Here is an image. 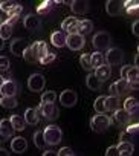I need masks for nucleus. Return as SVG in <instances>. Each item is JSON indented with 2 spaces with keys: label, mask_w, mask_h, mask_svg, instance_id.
<instances>
[{
  "label": "nucleus",
  "mask_w": 139,
  "mask_h": 156,
  "mask_svg": "<svg viewBox=\"0 0 139 156\" xmlns=\"http://www.w3.org/2000/svg\"><path fill=\"white\" fill-rule=\"evenodd\" d=\"M93 31V23L90 22V20H80L78 22V34L80 35H87V34H90Z\"/></svg>",
  "instance_id": "obj_27"
},
{
  "label": "nucleus",
  "mask_w": 139,
  "mask_h": 156,
  "mask_svg": "<svg viewBox=\"0 0 139 156\" xmlns=\"http://www.w3.org/2000/svg\"><path fill=\"white\" fill-rule=\"evenodd\" d=\"M26 48H28V43H26L23 38H16V40H12V41H11V46H9L12 55H16V57H22L23 52L26 51Z\"/></svg>",
  "instance_id": "obj_15"
},
{
  "label": "nucleus",
  "mask_w": 139,
  "mask_h": 156,
  "mask_svg": "<svg viewBox=\"0 0 139 156\" xmlns=\"http://www.w3.org/2000/svg\"><path fill=\"white\" fill-rule=\"evenodd\" d=\"M113 119H115L118 124H125V126H128V124L131 122L130 113H128L125 109H118V110L113 113Z\"/></svg>",
  "instance_id": "obj_20"
},
{
  "label": "nucleus",
  "mask_w": 139,
  "mask_h": 156,
  "mask_svg": "<svg viewBox=\"0 0 139 156\" xmlns=\"http://www.w3.org/2000/svg\"><path fill=\"white\" fill-rule=\"evenodd\" d=\"M125 132L130 135V136H134V135H139V122H130L125 129Z\"/></svg>",
  "instance_id": "obj_42"
},
{
  "label": "nucleus",
  "mask_w": 139,
  "mask_h": 156,
  "mask_svg": "<svg viewBox=\"0 0 139 156\" xmlns=\"http://www.w3.org/2000/svg\"><path fill=\"white\" fill-rule=\"evenodd\" d=\"M127 83L131 90H139V69L131 66L127 73Z\"/></svg>",
  "instance_id": "obj_13"
},
{
  "label": "nucleus",
  "mask_w": 139,
  "mask_h": 156,
  "mask_svg": "<svg viewBox=\"0 0 139 156\" xmlns=\"http://www.w3.org/2000/svg\"><path fill=\"white\" fill-rule=\"evenodd\" d=\"M104 58L109 66H118L124 61V52L119 48H110V49H107V54Z\"/></svg>",
  "instance_id": "obj_6"
},
{
  "label": "nucleus",
  "mask_w": 139,
  "mask_h": 156,
  "mask_svg": "<svg viewBox=\"0 0 139 156\" xmlns=\"http://www.w3.org/2000/svg\"><path fill=\"white\" fill-rule=\"evenodd\" d=\"M55 101H57V94L54 90H47L41 95V103L44 104H55Z\"/></svg>",
  "instance_id": "obj_37"
},
{
  "label": "nucleus",
  "mask_w": 139,
  "mask_h": 156,
  "mask_svg": "<svg viewBox=\"0 0 139 156\" xmlns=\"http://www.w3.org/2000/svg\"><path fill=\"white\" fill-rule=\"evenodd\" d=\"M80 64H81V67L84 69V70H92L93 67H92V63H90V55L89 54H83L81 57H80Z\"/></svg>",
  "instance_id": "obj_38"
},
{
  "label": "nucleus",
  "mask_w": 139,
  "mask_h": 156,
  "mask_svg": "<svg viewBox=\"0 0 139 156\" xmlns=\"http://www.w3.org/2000/svg\"><path fill=\"white\" fill-rule=\"evenodd\" d=\"M23 118H25L26 124H29V126H35V124H38V119H40V116H38V110L34 109V107H29V109H26Z\"/></svg>",
  "instance_id": "obj_19"
},
{
  "label": "nucleus",
  "mask_w": 139,
  "mask_h": 156,
  "mask_svg": "<svg viewBox=\"0 0 139 156\" xmlns=\"http://www.w3.org/2000/svg\"><path fill=\"white\" fill-rule=\"evenodd\" d=\"M58 156H71V154H74L72 153V148L71 147H63V148H60V151L57 153Z\"/></svg>",
  "instance_id": "obj_47"
},
{
  "label": "nucleus",
  "mask_w": 139,
  "mask_h": 156,
  "mask_svg": "<svg viewBox=\"0 0 139 156\" xmlns=\"http://www.w3.org/2000/svg\"><path fill=\"white\" fill-rule=\"evenodd\" d=\"M19 19H20V17H8V20H6V23H9L11 26H14V25H16V23L19 22Z\"/></svg>",
  "instance_id": "obj_51"
},
{
  "label": "nucleus",
  "mask_w": 139,
  "mask_h": 156,
  "mask_svg": "<svg viewBox=\"0 0 139 156\" xmlns=\"http://www.w3.org/2000/svg\"><path fill=\"white\" fill-rule=\"evenodd\" d=\"M93 109L96 113H106V97L104 95H99L95 103H93Z\"/></svg>",
  "instance_id": "obj_36"
},
{
  "label": "nucleus",
  "mask_w": 139,
  "mask_h": 156,
  "mask_svg": "<svg viewBox=\"0 0 139 156\" xmlns=\"http://www.w3.org/2000/svg\"><path fill=\"white\" fill-rule=\"evenodd\" d=\"M110 43H112V37L107 31H99L93 35L92 38V44L93 48L99 52V51H106V49H110Z\"/></svg>",
  "instance_id": "obj_3"
},
{
  "label": "nucleus",
  "mask_w": 139,
  "mask_h": 156,
  "mask_svg": "<svg viewBox=\"0 0 139 156\" xmlns=\"http://www.w3.org/2000/svg\"><path fill=\"white\" fill-rule=\"evenodd\" d=\"M119 104H121V101H119L118 97H112V95L106 97V112H113L115 113L119 109Z\"/></svg>",
  "instance_id": "obj_26"
},
{
  "label": "nucleus",
  "mask_w": 139,
  "mask_h": 156,
  "mask_svg": "<svg viewBox=\"0 0 139 156\" xmlns=\"http://www.w3.org/2000/svg\"><path fill=\"white\" fill-rule=\"evenodd\" d=\"M37 110H38V115H41V116H43L44 119H47V121H54V119H57L58 115H60V110H58V107H57L55 104L40 103V106L37 107Z\"/></svg>",
  "instance_id": "obj_4"
},
{
  "label": "nucleus",
  "mask_w": 139,
  "mask_h": 156,
  "mask_svg": "<svg viewBox=\"0 0 139 156\" xmlns=\"http://www.w3.org/2000/svg\"><path fill=\"white\" fill-rule=\"evenodd\" d=\"M71 156H74V154H71Z\"/></svg>",
  "instance_id": "obj_60"
},
{
  "label": "nucleus",
  "mask_w": 139,
  "mask_h": 156,
  "mask_svg": "<svg viewBox=\"0 0 139 156\" xmlns=\"http://www.w3.org/2000/svg\"><path fill=\"white\" fill-rule=\"evenodd\" d=\"M72 12L77 16H83L89 11V2H84V0H75V2L71 3Z\"/></svg>",
  "instance_id": "obj_18"
},
{
  "label": "nucleus",
  "mask_w": 139,
  "mask_h": 156,
  "mask_svg": "<svg viewBox=\"0 0 139 156\" xmlns=\"http://www.w3.org/2000/svg\"><path fill=\"white\" fill-rule=\"evenodd\" d=\"M43 156H58V154H57V151H52V150H46V151L43 153Z\"/></svg>",
  "instance_id": "obj_52"
},
{
  "label": "nucleus",
  "mask_w": 139,
  "mask_h": 156,
  "mask_svg": "<svg viewBox=\"0 0 139 156\" xmlns=\"http://www.w3.org/2000/svg\"><path fill=\"white\" fill-rule=\"evenodd\" d=\"M57 5V2H50V0H44V2H41V3H38V6H37V12L38 14H47L54 6Z\"/></svg>",
  "instance_id": "obj_34"
},
{
  "label": "nucleus",
  "mask_w": 139,
  "mask_h": 156,
  "mask_svg": "<svg viewBox=\"0 0 139 156\" xmlns=\"http://www.w3.org/2000/svg\"><path fill=\"white\" fill-rule=\"evenodd\" d=\"M137 52H139V46H137Z\"/></svg>",
  "instance_id": "obj_59"
},
{
  "label": "nucleus",
  "mask_w": 139,
  "mask_h": 156,
  "mask_svg": "<svg viewBox=\"0 0 139 156\" xmlns=\"http://www.w3.org/2000/svg\"><path fill=\"white\" fill-rule=\"evenodd\" d=\"M19 92V84L11 80V78H8V80L2 84V87H0V94H2V97H16Z\"/></svg>",
  "instance_id": "obj_11"
},
{
  "label": "nucleus",
  "mask_w": 139,
  "mask_h": 156,
  "mask_svg": "<svg viewBox=\"0 0 139 156\" xmlns=\"http://www.w3.org/2000/svg\"><path fill=\"white\" fill-rule=\"evenodd\" d=\"M14 133V129L9 122V119H2L0 121V142H5L8 138H11Z\"/></svg>",
  "instance_id": "obj_14"
},
{
  "label": "nucleus",
  "mask_w": 139,
  "mask_h": 156,
  "mask_svg": "<svg viewBox=\"0 0 139 156\" xmlns=\"http://www.w3.org/2000/svg\"><path fill=\"white\" fill-rule=\"evenodd\" d=\"M50 43L55 48H64L66 46V35L63 34V31H54L50 34Z\"/></svg>",
  "instance_id": "obj_21"
},
{
  "label": "nucleus",
  "mask_w": 139,
  "mask_h": 156,
  "mask_svg": "<svg viewBox=\"0 0 139 156\" xmlns=\"http://www.w3.org/2000/svg\"><path fill=\"white\" fill-rule=\"evenodd\" d=\"M119 154H133V150H134V145L133 142H119L116 145Z\"/></svg>",
  "instance_id": "obj_33"
},
{
  "label": "nucleus",
  "mask_w": 139,
  "mask_h": 156,
  "mask_svg": "<svg viewBox=\"0 0 139 156\" xmlns=\"http://www.w3.org/2000/svg\"><path fill=\"white\" fill-rule=\"evenodd\" d=\"M11 150L14 153H23L28 150V141L23 136H14L11 141Z\"/></svg>",
  "instance_id": "obj_16"
},
{
  "label": "nucleus",
  "mask_w": 139,
  "mask_h": 156,
  "mask_svg": "<svg viewBox=\"0 0 139 156\" xmlns=\"http://www.w3.org/2000/svg\"><path fill=\"white\" fill-rule=\"evenodd\" d=\"M131 32H133L136 37H139V20L133 22V25H131Z\"/></svg>",
  "instance_id": "obj_49"
},
{
  "label": "nucleus",
  "mask_w": 139,
  "mask_h": 156,
  "mask_svg": "<svg viewBox=\"0 0 139 156\" xmlns=\"http://www.w3.org/2000/svg\"><path fill=\"white\" fill-rule=\"evenodd\" d=\"M124 12L128 17L139 16V2H133V0H127V2H124Z\"/></svg>",
  "instance_id": "obj_22"
},
{
  "label": "nucleus",
  "mask_w": 139,
  "mask_h": 156,
  "mask_svg": "<svg viewBox=\"0 0 139 156\" xmlns=\"http://www.w3.org/2000/svg\"><path fill=\"white\" fill-rule=\"evenodd\" d=\"M17 5V2H12V0H5V2H0V9L5 11L6 14Z\"/></svg>",
  "instance_id": "obj_40"
},
{
  "label": "nucleus",
  "mask_w": 139,
  "mask_h": 156,
  "mask_svg": "<svg viewBox=\"0 0 139 156\" xmlns=\"http://www.w3.org/2000/svg\"><path fill=\"white\" fill-rule=\"evenodd\" d=\"M0 156H9V151H8V150H5V148H2V147H0Z\"/></svg>",
  "instance_id": "obj_53"
},
{
  "label": "nucleus",
  "mask_w": 139,
  "mask_h": 156,
  "mask_svg": "<svg viewBox=\"0 0 139 156\" xmlns=\"http://www.w3.org/2000/svg\"><path fill=\"white\" fill-rule=\"evenodd\" d=\"M109 90H110V95H112V97H118V98H119V97L127 95L131 89H130L127 80H118V81H115V83L109 87Z\"/></svg>",
  "instance_id": "obj_7"
},
{
  "label": "nucleus",
  "mask_w": 139,
  "mask_h": 156,
  "mask_svg": "<svg viewBox=\"0 0 139 156\" xmlns=\"http://www.w3.org/2000/svg\"><path fill=\"white\" fill-rule=\"evenodd\" d=\"M112 124V118L106 113H96L92 119H90V127L93 132L96 133H104Z\"/></svg>",
  "instance_id": "obj_1"
},
{
  "label": "nucleus",
  "mask_w": 139,
  "mask_h": 156,
  "mask_svg": "<svg viewBox=\"0 0 139 156\" xmlns=\"http://www.w3.org/2000/svg\"><path fill=\"white\" fill-rule=\"evenodd\" d=\"M9 66H11L9 58H8V57H5V55H0V73L6 72V70L9 69Z\"/></svg>",
  "instance_id": "obj_39"
},
{
  "label": "nucleus",
  "mask_w": 139,
  "mask_h": 156,
  "mask_svg": "<svg viewBox=\"0 0 139 156\" xmlns=\"http://www.w3.org/2000/svg\"><path fill=\"white\" fill-rule=\"evenodd\" d=\"M119 142H131L130 141V135L127 132H121L119 133Z\"/></svg>",
  "instance_id": "obj_48"
},
{
  "label": "nucleus",
  "mask_w": 139,
  "mask_h": 156,
  "mask_svg": "<svg viewBox=\"0 0 139 156\" xmlns=\"http://www.w3.org/2000/svg\"><path fill=\"white\" fill-rule=\"evenodd\" d=\"M95 76L98 78L101 83L107 81L109 78H110V66H109V64H103L101 67L95 69Z\"/></svg>",
  "instance_id": "obj_25"
},
{
  "label": "nucleus",
  "mask_w": 139,
  "mask_h": 156,
  "mask_svg": "<svg viewBox=\"0 0 139 156\" xmlns=\"http://www.w3.org/2000/svg\"><path fill=\"white\" fill-rule=\"evenodd\" d=\"M2 23H3V20H2V16H0V26H2Z\"/></svg>",
  "instance_id": "obj_57"
},
{
  "label": "nucleus",
  "mask_w": 139,
  "mask_h": 156,
  "mask_svg": "<svg viewBox=\"0 0 139 156\" xmlns=\"http://www.w3.org/2000/svg\"><path fill=\"white\" fill-rule=\"evenodd\" d=\"M9 122H11V126H12V129L16 132H22L26 127V121H25V118L22 115H12L9 118Z\"/></svg>",
  "instance_id": "obj_23"
},
{
  "label": "nucleus",
  "mask_w": 139,
  "mask_h": 156,
  "mask_svg": "<svg viewBox=\"0 0 139 156\" xmlns=\"http://www.w3.org/2000/svg\"><path fill=\"white\" fill-rule=\"evenodd\" d=\"M78 101V95L72 89H66L60 94V104L63 107H74Z\"/></svg>",
  "instance_id": "obj_8"
},
{
  "label": "nucleus",
  "mask_w": 139,
  "mask_h": 156,
  "mask_svg": "<svg viewBox=\"0 0 139 156\" xmlns=\"http://www.w3.org/2000/svg\"><path fill=\"white\" fill-rule=\"evenodd\" d=\"M43 135L47 145H58L63 139V130L58 126H52V124L43 130Z\"/></svg>",
  "instance_id": "obj_2"
},
{
  "label": "nucleus",
  "mask_w": 139,
  "mask_h": 156,
  "mask_svg": "<svg viewBox=\"0 0 139 156\" xmlns=\"http://www.w3.org/2000/svg\"><path fill=\"white\" fill-rule=\"evenodd\" d=\"M55 58H57V55H55V54H52V52H49V54H46L43 58H40V60H38V63H40V64H43V66H46V64H50Z\"/></svg>",
  "instance_id": "obj_43"
},
{
  "label": "nucleus",
  "mask_w": 139,
  "mask_h": 156,
  "mask_svg": "<svg viewBox=\"0 0 139 156\" xmlns=\"http://www.w3.org/2000/svg\"><path fill=\"white\" fill-rule=\"evenodd\" d=\"M22 57H23L25 61H28V63H32V64H34V63H38V57H37V54H35V51H34L32 46H28Z\"/></svg>",
  "instance_id": "obj_30"
},
{
  "label": "nucleus",
  "mask_w": 139,
  "mask_h": 156,
  "mask_svg": "<svg viewBox=\"0 0 139 156\" xmlns=\"http://www.w3.org/2000/svg\"><path fill=\"white\" fill-rule=\"evenodd\" d=\"M106 156H119V151H118L116 145H110V147L106 150Z\"/></svg>",
  "instance_id": "obj_46"
},
{
  "label": "nucleus",
  "mask_w": 139,
  "mask_h": 156,
  "mask_svg": "<svg viewBox=\"0 0 139 156\" xmlns=\"http://www.w3.org/2000/svg\"><path fill=\"white\" fill-rule=\"evenodd\" d=\"M104 55L101 54V52H93V54H90V63H92V67L93 69H98V67H101L103 64H104Z\"/></svg>",
  "instance_id": "obj_29"
},
{
  "label": "nucleus",
  "mask_w": 139,
  "mask_h": 156,
  "mask_svg": "<svg viewBox=\"0 0 139 156\" xmlns=\"http://www.w3.org/2000/svg\"><path fill=\"white\" fill-rule=\"evenodd\" d=\"M17 104H19V101L16 97H2L0 98V106L5 109H14V107H17Z\"/></svg>",
  "instance_id": "obj_31"
},
{
  "label": "nucleus",
  "mask_w": 139,
  "mask_h": 156,
  "mask_svg": "<svg viewBox=\"0 0 139 156\" xmlns=\"http://www.w3.org/2000/svg\"><path fill=\"white\" fill-rule=\"evenodd\" d=\"M84 37L80 34H71V35H66V46L71 49V51H80L84 48Z\"/></svg>",
  "instance_id": "obj_9"
},
{
  "label": "nucleus",
  "mask_w": 139,
  "mask_h": 156,
  "mask_svg": "<svg viewBox=\"0 0 139 156\" xmlns=\"http://www.w3.org/2000/svg\"><path fill=\"white\" fill-rule=\"evenodd\" d=\"M130 113V119H131V122H139V103L128 112Z\"/></svg>",
  "instance_id": "obj_44"
},
{
  "label": "nucleus",
  "mask_w": 139,
  "mask_h": 156,
  "mask_svg": "<svg viewBox=\"0 0 139 156\" xmlns=\"http://www.w3.org/2000/svg\"><path fill=\"white\" fill-rule=\"evenodd\" d=\"M119 156H131V154H119Z\"/></svg>",
  "instance_id": "obj_58"
},
{
  "label": "nucleus",
  "mask_w": 139,
  "mask_h": 156,
  "mask_svg": "<svg viewBox=\"0 0 139 156\" xmlns=\"http://www.w3.org/2000/svg\"><path fill=\"white\" fill-rule=\"evenodd\" d=\"M78 19L75 17H66L61 23V29L67 32V35H71V34H78Z\"/></svg>",
  "instance_id": "obj_12"
},
{
  "label": "nucleus",
  "mask_w": 139,
  "mask_h": 156,
  "mask_svg": "<svg viewBox=\"0 0 139 156\" xmlns=\"http://www.w3.org/2000/svg\"><path fill=\"white\" fill-rule=\"evenodd\" d=\"M23 25H25L26 29H29V31H35V29H38V28L41 26V22H40V19H38L37 16H34V14H28V16L23 19Z\"/></svg>",
  "instance_id": "obj_17"
},
{
  "label": "nucleus",
  "mask_w": 139,
  "mask_h": 156,
  "mask_svg": "<svg viewBox=\"0 0 139 156\" xmlns=\"http://www.w3.org/2000/svg\"><path fill=\"white\" fill-rule=\"evenodd\" d=\"M32 48H34V51H35V54H37V57H38V60L40 58H43L46 54H49V51H47V44L44 43V41H35L34 44H31Z\"/></svg>",
  "instance_id": "obj_28"
},
{
  "label": "nucleus",
  "mask_w": 139,
  "mask_h": 156,
  "mask_svg": "<svg viewBox=\"0 0 139 156\" xmlns=\"http://www.w3.org/2000/svg\"><path fill=\"white\" fill-rule=\"evenodd\" d=\"M44 84H46V80L41 73H32L29 78H28V87L31 92H41L44 89Z\"/></svg>",
  "instance_id": "obj_5"
},
{
  "label": "nucleus",
  "mask_w": 139,
  "mask_h": 156,
  "mask_svg": "<svg viewBox=\"0 0 139 156\" xmlns=\"http://www.w3.org/2000/svg\"><path fill=\"white\" fill-rule=\"evenodd\" d=\"M32 139H34V144H35V147H38V148H44L47 144H46V141H44V135H43V130H37V132H34V135H32Z\"/></svg>",
  "instance_id": "obj_32"
},
{
  "label": "nucleus",
  "mask_w": 139,
  "mask_h": 156,
  "mask_svg": "<svg viewBox=\"0 0 139 156\" xmlns=\"http://www.w3.org/2000/svg\"><path fill=\"white\" fill-rule=\"evenodd\" d=\"M106 11L112 17L121 16L124 12V2H119V0H109V2H106Z\"/></svg>",
  "instance_id": "obj_10"
},
{
  "label": "nucleus",
  "mask_w": 139,
  "mask_h": 156,
  "mask_svg": "<svg viewBox=\"0 0 139 156\" xmlns=\"http://www.w3.org/2000/svg\"><path fill=\"white\" fill-rule=\"evenodd\" d=\"M136 104H137V100H136V98H133V97H127L125 101H124V107H122V109H125L127 112H130Z\"/></svg>",
  "instance_id": "obj_41"
},
{
  "label": "nucleus",
  "mask_w": 139,
  "mask_h": 156,
  "mask_svg": "<svg viewBox=\"0 0 139 156\" xmlns=\"http://www.w3.org/2000/svg\"><path fill=\"white\" fill-rule=\"evenodd\" d=\"M5 81H6V78H5V76H3L2 73H0V87H2V84H3Z\"/></svg>",
  "instance_id": "obj_55"
},
{
  "label": "nucleus",
  "mask_w": 139,
  "mask_h": 156,
  "mask_svg": "<svg viewBox=\"0 0 139 156\" xmlns=\"http://www.w3.org/2000/svg\"><path fill=\"white\" fill-rule=\"evenodd\" d=\"M86 84H87V89L95 90V92L96 90H101V87H103V83L95 76V73H89L86 76Z\"/></svg>",
  "instance_id": "obj_24"
},
{
  "label": "nucleus",
  "mask_w": 139,
  "mask_h": 156,
  "mask_svg": "<svg viewBox=\"0 0 139 156\" xmlns=\"http://www.w3.org/2000/svg\"><path fill=\"white\" fill-rule=\"evenodd\" d=\"M134 67H137V69H139V52L134 55Z\"/></svg>",
  "instance_id": "obj_54"
},
{
  "label": "nucleus",
  "mask_w": 139,
  "mask_h": 156,
  "mask_svg": "<svg viewBox=\"0 0 139 156\" xmlns=\"http://www.w3.org/2000/svg\"><path fill=\"white\" fill-rule=\"evenodd\" d=\"M22 12H23V6L17 3V5H16V6L8 12V17H20V14H22Z\"/></svg>",
  "instance_id": "obj_45"
},
{
  "label": "nucleus",
  "mask_w": 139,
  "mask_h": 156,
  "mask_svg": "<svg viewBox=\"0 0 139 156\" xmlns=\"http://www.w3.org/2000/svg\"><path fill=\"white\" fill-rule=\"evenodd\" d=\"M3 46H5V41H3L2 38H0V51H2V49H3Z\"/></svg>",
  "instance_id": "obj_56"
},
{
  "label": "nucleus",
  "mask_w": 139,
  "mask_h": 156,
  "mask_svg": "<svg viewBox=\"0 0 139 156\" xmlns=\"http://www.w3.org/2000/svg\"><path fill=\"white\" fill-rule=\"evenodd\" d=\"M130 67H131V66H124V67L121 69V80H127V73H128Z\"/></svg>",
  "instance_id": "obj_50"
},
{
  "label": "nucleus",
  "mask_w": 139,
  "mask_h": 156,
  "mask_svg": "<svg viewBox=\"0 0 139 156\" xmlns=\"http://www.w3.org/2000/svg\"><path fill=\"white\" fill-rule=\"evenodd\" d=\"M11 35H12V26H11L9 23L3 22L2 26H0V38L5 41V40H8Z\"/></svg>",
  "instance_id": "obj_35"
}]
</instances>
